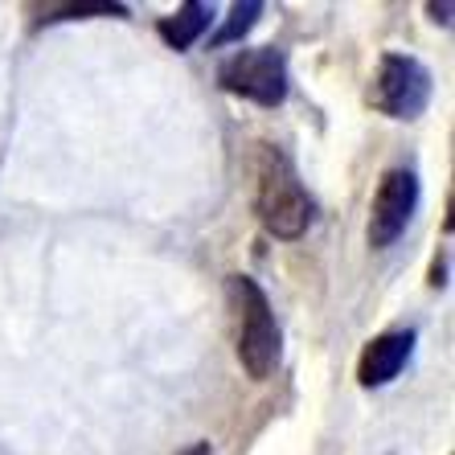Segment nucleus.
Masks as SVG:
<instances>
[{
  "mask_svg": "<svg viewBox=\"0 0 455 455\" xmlns=\"http://www.w3.org/2000/svg\"><path fill=\"white\" fill-rule=\"evenodd\" d=\"M254 180H259L254 185V213H259L263 230L275 238H299L316 218V202L307 197L291 156L275 144H263Z\"/></svg>",
  "mask_w": 455,
  "mask_h": 455,
  "instance_id": "f257e3e1",
  "label": "nucleus"
},
{
  "mask_svg": "<svg viewBox=\"0 0 455 455\" xmlns=\"http://www.w3.org/2000/svg\"><path fill=\"white\" fill-rule=\"evenodd\" d=\"M226 296L238 312V361L254 381H267L283 357V332L271 312V299L251 275L226 279Z\"/></svg>",
  "mask_w": 455,
  "mask_h": 455,
  "instance_id": "f03ea898",
  "label": "nucleus"
},
{
  "mask_svg": "<svg viewBox=\"0 0 455 455\" xmlns=\"http://www.w3.org/2000/svg\"><path fill=\"white\" fill-rule=\"evenodd\" d=\"M435 78L411 53H381L378 75L370 86V103L390 119H419L431 103Z\"/></svg>",
  "mask_w": 455,
  "mask_h": 455,
  "instance_id": "7ed1b4c3",
  "label": "nucleus"
},
{
  "mask_svg": "<svg viewBox=\"0 0 455 455\" xmlns=\"http://www.w3.org/2000/svg\"><path fill=\"white\" fill-rule=\"evenodd\" d=\"M218 83H222V91L246 99V103L279 107L287 99V58L275 45L238 50L218 66Z\"/></svg>",
  "mask_w": 455,
  "mask_h": 455,
  "instance_id": "20e7f679",
  "label": "nucleus"
},
{
  "mask_svg": "<svg viewBox=\"0 0 455 455\" xmlns=\"http://www.w3.org/2000/svg\"><path fill=\"white\" fill-rule=\"evenodd\" d=\"M414 210H419V177L411 169H390L373 193L370 210V246L386 251L406 234Z\"/></svg>",
  "mask_w": 455,
  "mask_h": 455,
  "instance_id": "39448f33",
  "label": "nucleus"
},
{
  "mask_svg": "<svg viewBox=\"0 0 455 455\" xmlns=\"http://www.w3.org/2000/svg\"><path fill=\"white\" fill-rule=\"evenodd\" d=\"M414 357V329H398V332H381L365 345L357 361V381L365 390H378V386H390L398 373L406 370V361Z\"/></svg>",
  "mask_w": 455,
  "mask_h": 455,
  "instance_id": "423d86ee",
  "label": "nucleus"
},
{
  "mask_svg": "<svg viewBox=\"0 0 455 455\" xmlns=\"http://www.w3.org/2000/svg\"><path fill=\"white\" fill-rule=\"evenodd\" d=\"M213 21V9L210 4H202V0H189V4H180L172 17H160L156 33H160V42L169 45V50H189L193 42H202V33L210 29Z\"/></svg>",
  "mask_w": 455,
  "mask_h": 455,
  "instance_id": "0eeeda50",
  "label": "nucleus"
},
{
  "mask_svg": "<svg viewBox=\"0 0 455 455\" xmlns=\"http://www.w3.org/2000/svg\"><path fill=\"white\" fill-rule=\"evenodd\" d=\"M259 17H263V4L259 0H246V4H234L230 17H226V25L210 37V45H230V42H243L246 33L259 25Z\"/></svg>",
  "mask_w": 455,
  "mask_h": 455,
  "instance_id": "6e6552de",
  "label": "nucleus"
},
{
  "mask_svg": "<svg viewBox=\"0 0 455 455\" xmlns=\"http://www.w3.org/2000/svg\"><path fill=\"white\" fill-rule=\"evenodd\" d=\"M75 17H127L124 4H62V9H50V17H42L45 25L50 21H75Z\"/></svg>",
  "mask_w": 455,
  "mask_h": 455,
  "instance_id": "1a4fd4ad",
  "label": "nucleus"
},
{
  "mask_svg": "<svg viewBox=\"0 0 455 455\" xmlns=\"http://www.w3.org/2000/svg\"><path fill=\"white\" fill-rule=\"evenodd\" d=\"M427 12H431V21L451 25V0H443V4H427Z\"/></svg>",
  "mask_w": 455,
  "mask_h": 455,
  "instance_id": "9d476101",
  "label": "nucleus"
},
{
  "mask_svg": "<svg viewBox=\"0 0 455 455\" xmlns=\"http://www.w3.org/2000/svg\"><path fill=\"white\" fill-rule=\"evenodd\" d=\"M431 287H447V259L439 254L435 259V267H431Z\"/></svg>",
  "mask_w": 455,
  "mask_h": 455,
  "instance_id": "9b49d317",
  "label": "nucleus"
},
{
  "mask_svg": "<svg viewBox=\"0 0 455 455\" xmlns=\"http://www.w3.org/2000/svg\"><path fill=\"white\" fill-rule=\"evenodd\" d=\"M180 455H213V447L210 443H193L189 451H180Z\"/></svg>",
  "mask_w": 455,
  "mask_h": 455,
  "instance_id": "f8f14e48",
  "label": "nucleus"
}]
</instances>
